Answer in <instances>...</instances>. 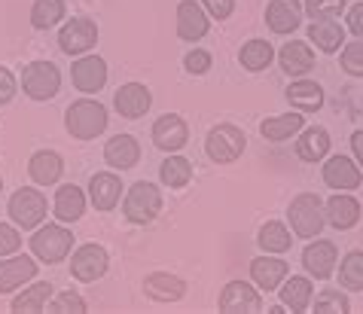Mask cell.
<instances>
[{"instance_id": "cell-31", "label": "cell", "mask_w": 363, "mask_h": 314, "mask_svg": "<svg viewBox=\"0 0 363 314\" xmlns=\"http://www.w3.org/2000/svg\"><path fill=\"white\" fill-rule=\"evenodd\" d=\"M49 296H52V284H49V281H37L34 287H28V290L18 293L9 308H13L16 314H34V311H43L46 308Z\"/></svg>"}, {"instance_id": "cell-46", "label": "cell", "mask_w": 363, "mask_h": 314, "mask_svg": "<svg viewBox=\"0 0 363 314\" xmlns=\"http://www.w3.org/2000/svg\"><path fill=\"white\" fill-rule=\"evenodd\" d=\"M348 31L363 40V4H354L348 13Z\"/></svg>"}, {"instance_id": "cell-12", "label": "cell", "mask_w": 363, "mask_h": 314, "mask_svg": "<svg viewBox=\"0 0 363 314\" xmlns=\"http://www.w3.org/2000/svg\"><path fill=\"white\" fill-rule=\"evenodd\" d=\"M186 140H189V128L177 113H165V116H159L153 123V144L159 150H165V153H177V150H184Z\"/></svg>"}, {"instance_id": "cell-22", "label": "cell", "mask_w": 363, "mask_h": 314, "mask_svg": "<svg viewBox=\"0 0 363 314\" xmlns=\"http://www.w3.org/2000/svg\"><path fill=\"white\" fill-rule=\"evenodd\" d=\"M119 192H123V184L110 171L92 174V180H89V198H92V205L98 211H113L119 205Z\"/></svg>"}, {"instance_id": "cell-18", "label": "cell", "mask_w": 363, "mask_h": 314, "mask_svg": "<svg viewBox=\"0 0 363 314\" xmlns=\"http://www.w3.org/2000/svg\"><path fill=\"white\" fill-rule=\"evenodd\" d=\"M28 174H31V180L40 186H52L65 174V162L55 150H40V153H34L31 162H28Z\"/></svg>"}, {"instance_id": "cell-30", "label": "cell", "mask_w": 363, "mask_h": 314, "mask_svg": "<svg viewBox=\"0 0 363 314\" xmlns=\"http://www.w3.org/2000/svg\"><path fill=\"white\" fill-rule=\"evenodd\" d=\"M302 125H306V116L284 113V116H269V119H263L259 131H263L266 140H275V144H281V140H287V138H294L296 131H302Z\"/></svg>"}, {"instance_id": "cell-1", "label": "cell", "mask_w": 363, "mask_h": 314, "mask_svg": "<svg viewBox=\"0 0 363 314\" xmlns=\"http://www.w3.org/2000/svg\"><path fill=\"white\" fill-rule=\"evenodd\" d=\"M65 128H67V135L77 138V140L98 138L101 131L107 128V110H104V104L89 101V98L74 101V104L67 107V113H65Z\"/></svg>"}, {"instance_id": "cell-4", "label": "cell", "mask_w": 363, "mask_h": 314, "mask_svg": "<svg viewBox=\"0 0 363 314\" xmlns=\"http://www.w3.org/2000/svg\"><path fill=\"white\" fill-rule=\"evenodd\" d=\"M245 147H247L245 131L232 123L214 125L208 131V140H205V153L211 162H217V165H232L235 159H241Z\"/></svg>"}, {"instance_id": "cell-20", "label": "cell", "mask_w": 363, "mask_h": 314, "mask_svg": "<svg viewBox=\"0 0 363 314\" xmlns=\"http://www.w3.org/2000/svg\"><path fill=\"white\" fill-rule=\"evenodd\" d=\"M302 22V6L299 0H272L266 6V25L275 34H290L296 31Z\"/></svg>"}, {"instance_id": "cell-28", "label": "cell", "mask_w": 363, "mask_h": 314, "mask_svg": "<svg viewBox=\"0 0 363 314\" xmlns=\"http://www.w3.org/2000/svg\"><path fill=\"white\" fill-rule=\"evenodd\" d=\"M327 153H330V135H327V128H320V125L302 128V135L296 140V156L302 162H320Z\"/></svg>"}, {"instance_id": "cell-33", "label": "cell", "mask_w": 363, "mask_h": 314, "mask_svg": "<svg viewBox=\"0 0 363 314\" xmlns=\"http://www.w3.org/2000/svg\"><path fill=\"white\" fill-rule=\"evenodd\" d=\"M159 177L168 189H184L189 180H193V162L184 159V156H168L159 168Z\"/></svg>"}, {"instance_id": "cell-36", "label": "cell", "mask_w": 363, "mask_h": 314, "mask_svg": "<svg viewBox=\"0 0 363 314\" xmlns=\"http://www.w3.org/2000/svg\"><path fill=\"white\" fill-rule=\"evenodd\" d=\"M257 241H259V247H263L266 253H287L290 245H294V238H290L287 226H284V223H275V220L266 223V226L259 229Z\"/></svg>"}, {"instance_id": "cell-14", "label": "cell", "mask_w": 363, "mask_h": 314, "mask_svg": "<svg viewBox=\"0 0 363 314\" xmlns=\"http://www.w3.org/2000/svg\"><path fill=\"white\" fill-rule=\"evenodd\" d=\"M336 245L333 241H311V245L302 250V266H306V271L311 278H330L333 275V269H336Z\"/></svg>"}, {"instance_id": "cell-5", "label": "cell", "mask_w": 363, "mask_h": 314, "mask_svg": "<svg viewBox=\"0 0 363 314\" xmlns=\"http://www.w3.org/2000/svg\"><path fill=\"white\" fill-rule=\"evenodd\" d=\"M123 214L132 220V223H153L159 214H162V189L156 184H147V180H140L128 189V196L123 201Z\"/></svg>"}, {"instance_id": "cell-8", "label": "cell", "mask_w": 363, "mask_h": 314, "mask_svg": "<svg viewBox=\"0 0 363 314\" xmlns=\"http://www.w3.org/2000/svg\"><path fill=\"white\" fill-rule=\"evenodd\" d=\"M95 43H98V25L86 16L70 18V22L62 28V34H58V46H62L65 55H83Z\"/></svg>"}, {"instance_id": "cell-11", "label": "cell", "mask_w": 363, "mask_h": 314, "mask_svg": "<svg viewBox=\"0 0 363 314\" xmlns=\"http://www.w3.org/2000/svg\"><path fill=\"white\" fill-rule=\"evenodd\" d=\"M211 31V18L208 9L196 4V0H180L177 6V37L186 40V43H196Z\"/></svg>"}, {"instance_id": "cell-37", "label": "cell", "mask_w": 363, "mask_h": 314, "mask_svg": "<svg viewBox=\"0 0 363 314\" xmlns=\"http://www.w3.org/2000/svg\"><path fill=\"white\" fill-rule=\"evenodd\" d=\"M339 284L348 290H363V253L354 250L342 259L339 266Z\"/></svg>"}, {"instance_id": "cell-32", "label": "cell", "mask_w": 363, "mask_h": 314, "mask_svg": "<svg viewBox=\"0 0 363 314\" xmlns=\"http://www.w3.org/2000/svg\"><path fill=\"white\" fill-rule=\"evenodd\" d=\"M272 58H275V52H272V43H266V40H247V43L241 46V52H238L241 67L250 70V74L266 70L272 65Z\"/></svg>"}, {"instance_id": "cell-10", "label": "cell", "mask_w": 363, "mask_h": 314, "mask_svg": "<svg viewBox=\"0 0 363 314\" xmlns=\"http://www.w3.org/2000/svg\"><path fill=\"white\" fill-rule=\"evenodd\" d=\"M220 311L226 314H254L263 311V296L245 281H232L220 293Z\"/></svg>"}, {"instance_id": "cell-6", "label": "cell", "mask_w": 363, "mask_h": 314, "mask_svg": "<svg viewBox=\"0 0 363 314\" xmlns=\"http://www.w3.org/2000/svg\"><path fill=\"white\" fill-rule=\"evenodd\" d=\"M6 214L13 217V223L18 229H37L46 217V196L40 189H31V186L16 189L13 196H9Z\"/></svg>"}, {"instance_id": "cell-34", "label": "cell", "mask_w": 363, "mask_h": 314, "mask_svg": "<svg viewBox=\"0 0 363 314\" xmlns=\"http://www.w3.org/2000/svg\"><path fill=\"white\" fill-rule=\"evenodd\" d=\"M65 18V0H34L31 6V25L37 31H49Z\"/></svg>"}, {"instance_id": "cell-26", "label": "cell", "mask_w": 363, "mask_h": 314, "mask_svg": "<svg viewBox=\"0 0 363 314\" xmlns=\"http://www.w3.org/2000/svg\"><path fill=\"white\" fill-rule=\"evenodd\" d=\"M52 211H55V217L62 220V223H77L79 217H83V211H86V196H83V189L74 186V184L58 186Z\"/></svg>"}, {"instance_id": "cell-9", "label": "cell", "mask_w": 363, "mask_h": 314, "mask_svg": "<svg viewBox=\"0 0 363 314\" xmlns=\"http://www.w3.org/2000/svg\"><path fill=\"white\" fill-rule=\"evenodd\" d=\"M107 266H110V257L101 245H83L79 250H74V257H70V275L83 284L98 281L107 271Z\"/></svg>"}, {"instance_id": "cell-25", "label": "cell", "mask_w": 363, "mask_h": 314, "mask_svg": "<svg viewBox=\"0 0 363 314\" xmlns=\"http://www.w3.org/2000/svg\"><path fill=\"white\" fill-rule=\"evenodd\" d=\"M324 214L333 229H351L360 220V201L351 196H333L324 205Z\"/></svg>"}, {"instance_id": "cell-3", "label": "cell", "mask_w": 363, "mask_h": 314, "mask_svg": "<svg viewBox=\"0 0 363 314\" xmlns=\"http://www.w3.org/2000/svg\"><path fill=\"white\" fill-rule=\"evenodd\" d=\"M287 217H290V226H294L296 238H318L327 223L324 201H320L315 192H299V196L290 201Z\"/></svg>"}, {"instance_id": "cell-35", "label": "cell", "mask_w": 363, "mask_h": 314, "mask_svg": "<svg viewBox=\"0 0 363 314\" xmlns=\"http://www.w3.org/2000/svg\"><path fill=\"white\" fill-rule=\"evenodd\" d=\"M311 302V281L308 278H290L281 287V305H287L290 311H306Z\"/></svg>"}, {"instance_id": "cell-38", "label": "cell", "mask_w": 363, "mask_h": 314, "mask_svg": "<svg viewBox=\"0 0 363 314\" xmlns=\"http://www.w3.org/2000/svg\"><path fill=\"white\" fill-rule=\"evenodd\" d=\"M315 311L318 314H345V311H351V302L345 293H339V290H320L315 296Z\"/></svg>"}, {"instance_id": "cell-13", "label": "cell", "mask_w": 363, "mask_h": 314, "mask_svg": "<svg viewBox=\"0 0 363 314\" xmlns=\"http://www.w3.org/2000/svg\"><path fill=\"white\" fill-rule=\"evenodd\" d=\"M70 79H74V86L79 89V92H86V95L101 92L104 83H107V65H104V58H98V55L77 58V65L70 67Z\"/></svg>"}, {"instance_id": "cell-24", "label": "cell", "mask_w": 363, "mask_h": 314, "mask_svg": "<svg viewBox=\"0 0 363 314\" xmlns=\"http://www.w3.org/2000/svg\"><path fill=\"white\" fill-rule=\"evenodd\" d=\"M287 262L284 259H278V257H259L250 262V278H254L257 287H263L266 293L269 290H278L281 287V281L287 278Z\"/></svg>"}, {"instance_id": "cell-41", "label": "cell", "mask_w": 363, "mask_h": 314, "mask_svg": "<svg viewBox=\"0 0 363 314\" xmlns=\"http://www.w3.org/2000/svg\"><path fill=\"white\" fill-rule=\"evenodd\" d=\"M342 67L351 77H363V40L357 37V43H348L342 49Z\"/></svg>"}, {"instance_id": "cell-45", "label": "cell", "mask_w": 363, "mask_h": 314, "mask_svg": "<svg viewBox=\"0 0 363 314\" xmlns=\"http://www.w3.org/2000/svg\"><path fill=\"white\" fill-rule=\"evenodd\" d=\"M16 89H18V83H16L13 70H9V67H0V104H9V101H13V95H16Z\"/></svg>"}, {"instance_id": "cell-19", "label": "cell", "mask_w": 363, "mask_h": 314, "mask_svg": "<svg viewBox=\"0 0 363 314\" xmlns=\"http://www.w3.org/2000/svg\"><path fill=\"white\" fill-rule=\"evenodd\" d=\"M104 162L110 168H119V171H128L140 162V144L132 135H116L107 140L104 147Z\"/></svg>"}, {"instance_id": "cell-42", "label": "cell", "mask_w": 363, "mask_h": 314, "mask_svg": "<svg viewBox=\"0 0 363 314\" xmlns=\"http://www.w3.org/2000/svg\"><path fill=\"white\" fill-rule=\"evenodd\" d=\"M22 247V232L9 223H0V257H13Z\"/></svg>"}, {"instance_id": "cell-2", "label": "cell", "mask_w": 363, "mask_h": 314, "mask_svg": "<svg viewBox=\"0 0 363 314\" xmlns=\"http://www.w3.org/2000/svg\"><path fill=\"white\" fill-rule=\"evenodd\" d=\"M28 245H31V253L46 262V266H55V262H65L70 247H74V235H70V229L58 226V223H46V226H40L31 238H28Z\"/></svg>"}, {"instance_id": "cell-48", "label": "cell", "mask_w": 363, "mask_h": 314, "mask_svg": "<svg viewBox=\"0 0 363 314\" xmlns=\"http://www.w3.org/2000/svg\"><path fill=\"white\" fill-rule=\"evenodd\" d=\"M0 192H4V180H0Z\"/></svg>"}, {"instance_id": "cell-40", "label": "cell", "mask_w": 363, "mask_h": 314, "mask_svg": "<svg viewBox=\"0 0 363 314\" xmlns=\"http://www.w3.org/2000/svg\"><path fill=\"white\" fill-rule=\"evenodd\" d=\"M345 9V0H306V13L311 18H336Z\"/></svg>"}, {"instance_id": "cell-39", "label": "cell", "mask_w": 363, "mask_h": 314, "mask_svg": "<svg viewBox=\"0 0 363 314\" xmlns=\"http://www.w3.org/2000/svg\"><path fill=\"white\" fill-rule=\"evenodd\" d=\"M46 308L52 311V314H65V311L83 314V311H86V299L79 296V293H74V290H65V293H58L55 299H49Z\"/></svg>"}, {"instance_id": "cell-21", "label": "cell", "mask_w": 363, "mask_h": 314, "mask_svg": "<svg viewBox=\"0 0 363 314\" xmlns=\"http://www.w3.org/2000/svg\"><path fill=\"white\" fill-rule=\"evenodd\" d=\"M360 180H363L360 168L348 156H333V159H327V165H324V184L330 189H357Z\"/></svg>"}, {"instance_id": "cell-43", "label": "cell", "mask_w": 363, "mask_h": 314, "mask_svg": "<svg viewBox=\"0 0 363 314\" xmlns=\"http://www.w3.org/2000/svg\"><path fill=\"white\" fill-rule=\"evenodd\" d=\"M184 67L189 70V74H196V77L208 74L211 70V52H205V49H193V52L184 58Z\"/></svg>"}, {"instance_id": "cell-15", "label": "cell", "mask_w": 363, "mask_h": 314, "mask_svg": "<svg viewBox=\"0 0 363 314\" xmlns=\"http://www.w3.org/2000/svg\"><path fill=\"white\" fill-rule=\"evenodd\" d=\"M150 104H153V95H150V89L140 86V83L119 86V92L113 95V107L119 110V116H125V119L144 116L150 110Z\"/></svg>"}, {"instance_id": "cell-27", "label": "cell", "mask_w": 363, "mask_h": 314, "mask_svg": "<svg viewBox=\"0 0 363 314\" xmlns=\"http://www.w3.org/2000/svg\"><path fill=\"white\" fill-rule=\"evenodd\" d=\"M308 40L320 52H339V46L345 43V31L336 18H315L308 28Z\"/></svg>"}, {"instance_id": "cell-16", "label": "cell", "mask_w": 363, "mask_h": 314, "mask_svg": "<svg viewBox=\"0 0 363 314\" xmlns=\"http://www.w3.org/2000/svg\"><path fill=\"white\" fill-rule=\"evenodd\" d=\"M34 278H37V262L31 257H25V253L0 262V293H13Z\"/></svg>"}, {"instance_id": "cell-44", "label": "cell", "mask_w": 363, "mask_h": 314, "mask_svg": "<svg viewBox=\"0 0 363 314\" xmlns=\"http://www.w3.org/2000/svg\"><path fill=\"white\" fill-rule=\"evenodd\" d=\"M201 6L208 9V16L211 18H229L232 16V9H235V0H201Z\"/></svg>"}, {"instance_id": "cell-23", "label": "cell", "mask_w": 363, "mask_h": 314, "mask_svg": "<svg viewBox=\"0 0 363 314\" xmlns=\"http://www.w3.org/2000/svg\"><path fill=\"white\" fill-rule=\"evenodd\" d=\"M144 293L156 302H177L186 296V284L177 275H168V271H153L144 278Z\"/></svg>"}, {"instance_id": "cell-47", "label": "cell", "mask_w": 363, "mask_h": 314, "mask_svg": "<svg viewBox=\"0 0 363 314\" xmlns=\"http://www.w3.org/2000/svg\"><path fill=\"white\" fill-rule=\"evenodd\" d=\"M351 147H354V156L363 165V131H354V135H351Z\"/></svg>"}, {"instance_id": "cell-17", "label": "cell", "mask_w": 363, "mask_h": 314, "mask_svg": "<svg viewBox=\"0 0 363 314\" xmlns=\"http://www.w3.org/2000/svg\"><path fill=\"white\" fill-rule=\"evenodd\" d=\"M278 62L287 77H306L308 70L315 67V52H311V46L302 43V40H290V43L281 46Z\"/></svg>"}, {"instance_id": "cell-29", "label": "cell", "mask_w": 363, "mask_h": 314, "mask_svg": "<svg viewBox=\"0 0 363 314\" xmlns=\"http://www.w3.org/2000/svg\"><path fill=\"white\" fill-rule=\"evenodd\" d=\"M287 101L296 110H302V113H315V110H320V104H324V89L318 83H311V79H296V83L287 89Z\"/></svg>"}, {"instance_id": "cell-7", "label": "cell", "mask_w": 363, "mask_h": 314, "mask_svg": "<svg viewBox=\"0 0 363 314\" xmlns=\"http://www.w3.org/2000/svg\"><path fill=\"white\" fill-rule=\"evenodd\" d=\"M22 89L28 98L34 101H49L62 89V70L52 62H31L22 70Z\"/></svg>"}]
</instances>
